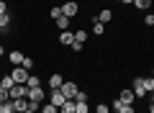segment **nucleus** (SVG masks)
I'll return each mask as SVG.
<instances>
[{
  "label": "nucleus",
  "mask_w": 154,
  "mask_h": 113,
  "mask_svg": "<svg viewBox=\"0 0 154 113\" xmlns=\"http://www.w3.org/2000/svg\"><path fill=\"white\" fill-rule=\"evenodd\" d=\"M41 113H57V105H51V103H46V105H41Z\"/></svg>",
  "instance_id": "obj_25"
},
{
  "label": "nucleus",
  "mask_w": 154,
  "mask_h": 113,
  "mask_svg": "<svg viewBox=\"0 0 154 113\" xmlns=\"http://www.w3.org/2000/svg\"><path fill=\"white\" fill-rule=\"evenodd\" d=\"M134 95L136 98H146V90H144V82H141V77H136V80H134Z\"/></svg>",
  "instance_id": "obj_6"
},
{
  "label": "nucleus",
  "mask_w": 154,
  "mask_h": 113,
  "mask_svg": "<svg viewBox=\"0 0 154 113\" xmlns=\"http://www.w3.org/2000/svg\"><path fill=\"white\" fill-rule=\"evenodd\" d=\"M134 8L136 11H149L152 8V0H134Z\"/></svg>",
  "instance_id": "obj_15"
},
{
  "label": "nucleus",
  "mask_w": 154,
  "mask_h": 113,
  "mask_svg": "<svg viewBox=\"0 0 154 113\" xmlns=\"http://www.w3.org/2000/svg\"><path fill=\"white\" fill-rule=\"evenodd\" d=\"M21 67H26V70L31 72V67H33V59H31V57H26V59H23V64H21Z\"/></svg>",
  "instance_id": "obj_29"
},
{
  "label": "nucleus",
  "mask_w": 154,
  "mask_h": 113,
  "mask_svg": "<svg viewBox=\"0 0 154 113\" xmlns=\"http://www.w3.org/2000/svg\"><path fill=\"white\" fill-rule=\"evenodd\" d=\"M121 3H126V5H134V0H121Z\"/></svg>",
  "instance_id": "obj_34"
},
{
  "label": "nucleus",
  "mask_w": 154,
  "mask_h": 113,
  "mask_svg": "<svg viewBox=\"0 0 154 113\" xmlns=\"http://www.w3.org/2000/svg\"><path fill=\"white\" fill-rule=\"evenodd\" d=\"M95 113H110V105H105V103H98V105H95Z\"/></svg>",
  "instance_id": "obj_23"
},
{
  "label": "nucleus",
  "mask_w": 154,
  "mask_h": 113,
  "mask_svg": "<svg viewBox=\"0 0 154 113\" xmlns=\"http://www.w3.org/2000/svg\"><path fill=\"white\" fill-rule=\"evenodd\" d=\"M11 77H13L16 85H26V82H28V70H26V67H13Z\"/></svg>",
  "instance_id": "obj_1"
},
{
  "label": "nucleus",
  "mask_w": 154,
  "mask_h": 113,
  "mask_svg": "<svg viewBox=\"0 0 154 113\" xmlns=\"http://www.w3.org/2000/svg\"><path fill=\"white\" fill-rule=\"evenodd\" d=\"M113 108H116L118 113H136V111H134V105H128V103H121L118 98L113 100Z\"/></svg>",
  "instance_id": "obj_7"
},
{
  "label": "nucleus",
  "mask_w": 154,
  "mask_h": 113,
  "mask_svg": "<svg viewBox=\"0 0 154 113\" xmlns=\"http://www.w3.org/2000/svg\"><path fill=\"white\" fill-rule=\"evenodd\" d=\"M13 85H16V82H13L11 75H3V77H0V87H3V90H11Z\"/></svg>",
  "instance_id": "obj_14"
},
{
  "label": "nucleus",
  "mask_w": 154,
  "mask_h": 113,
  "mask_svg": "<svg viewBox=\"0 0 154 113\" xmlns=\"http://www.w3.org/2000/svg\"><path fill=\"white\" fill-rule=\"evenodd\" d=\"M57 28H59V31H67V28H69V18L59 16V18H57Z\"/></svg>",
  "instance_id": "obj_17"
},
{
  "label": "nucleus",
  "mask_w": 154,
  "mask_h": 113,
  "mask_svg": "<svg viewBox=\"0 0 154 113\" xmlns=\"http://www.w3.org/2000/svg\"><path fill=\"white\" fill-rule=\"evenodd\" d=\"M49 103H51V105H57V108H62V105L67 103V98H64V93H62V90H51Z\"/></svg>",
  "instance_id": "obj_5"
},
{
  "label": "nucleus",
  "mask_w": 154,
  "mask_h": 113,
  "mask_svg": "<svg viewBox=\"0 0 154 113\" xmlns=\"http://www.w3.org/2000/svg\"><path fill=\"white\" fill-rule=\"evenodd\" d=\"M72 41H75V33H72V31H62V36H59L62 46H72Z\"/></svg>",
  "instance_id": "obj_10"
},
{
  "label": "nucleus",
  "mask_w": 154,
  "mask_h": 113,
  "mask_svg": "<svg viewBox=\"0 0 154 113\" xmlns=\"http://www.w3.org/2000/svg\"><path fill=\"white\" fill-rule=\"evenodd\" d=\"M77 11H80V5H77L75 0H69V3H64V5H62V16H67V18H75Z\"/></svg>",
  "instance_id": "obj_4"
},
{
  "label": "nucleus",
  "mask_w": 154,
  "mask_h": 113,
  "mask_svg": "<svg viewBox=\"0 0 154 113\" xmlns=\"http://www.w3.org/2000/svg\"><path fill=\"white\" fill-rule=\"evenodd\" d=\"M85 39H88V33H85V31H77V33H75V41L85 44Z\"/></svg>",
  "instance_id": "obj_27"
},
{
  "label": "nucleus",
  "mask_w": 154,
  "mask_h": 113,
  "mask_svg": "<svg viewBox=\"0 0 154 113\" xmlns=\"http://www.w3.org/2000/svg\"><path fill=\"white\" fill-rule=\"evenodd\" d=\"M5 100H11V95H8V90H3V87H0V103H5Z\"/></svg>",
  "instance_id": "obj_30"
},
{
  "label": "nucleus",
  "mask_w": 154,
  "mask_h": 113,
  "mask_svg": "<svg viewBox=\"0 0 154 113\" xmlns=\"http://www.w3.org/2000/svg\"><path fill=\"white\" fill-rule=\"evenodd\" d=\"M3 113H16V103H13V100H5V103H3Z\"/></svg>",
  "instance_id": "obj_21"
},
{
  "label": "nucleus",
  "mask_w": 154,
  "mask_h": 113,
  "mask_svg": "<svg viewBox=\"0 0 154 113\" xmlns=\"http://www.w3.org/2000/svg\"><path fill=\"white\" fill-rule=\"evenodd\" d=\"M59 90L64 93V98H67V100H75V95H77V82H69V80H64Z\"/></svg>",
  "instance_id": "obj_2"
},
{
  "label": "nucleus",
  "mask_w": 154,
  "mask_h": 113,
  "mask_svg": "<svg viewBox=\"0 0 154 113\" xmlns=\"http://www.w3.org/2000/svg\"><path fill=\"white\" fill-rule=\"evenodd\" d=\"M62 82H64V77H62V75H51L49 77V87H51V90H59Z\"/></svg>",
  "instance_id": "obj_11"
},
{
  "label": "nucleus",
  "mask_w": 154,
  "mask_h": 113,
  "mask_svg": "<svg viewBox=\"0 0 154 113\" xmlns=\"http://www.w3.org/2000/svg\"><path fill=\"white\" fill-rule=\"evenodd\" d=\"M0 13H8V5H5V0H0Z\"/></svg>",
  "instance_id": "obj_32"
},
{
  "label": "nucleus",
  "mask_w": 154,
  "mask_h": 113,
  "mask_svg": "<svg viewBox=\"0 0 154 113\" xmlns=\"http://www.w3.org/2000/svg\"><path fill=\"white\" fill-rule=\"evenodd\" d=\"M49 16H51V18H54V21H57V18H59V16H62V8H59V5H57V8H51V13H49Z\"/></svg>",
  "instance_id": "obj_28"
},
{
  "label": "nucleus",
  "mask_w": 154,
  "mask_h": 113,
  "mask_svg": "<svg viewBox=\"0 0 154 113\" xmlns=\"http://www.w3.org/2000/svg\"><path fill=\"white\" fill-rule=\"evenodd\" d=\"M103 31H105V26H103L100 21H95V23H93V33H95V36H103Z\"/></svg>",
  "instance_id": "obj_19"
},
{
  "label": "nucleus",
  "mask_w": 154,
  "mask_h": 113,
  "mask_svg": "<svg viewBox=\"0 0 154 113\" xmlns=\"http://www.w3.org/2000/svg\"><path fill=\"white\" fill-rule=\"evenodd\" d=\"M8 95H11V100H18V98H26V95H28V87H26V85H13L11 90H8Z\"/></svg>",
  "instance_id": "obj_3"
},
{
  "label": "nucleus",
  "mask_w": 154,
  "mask_h": 113,
  "mask_svg": "<svg viewBox=\"0 0 154 113\" xmlns=\"http://www.w3.org/2000/svg\"><path fill=\"white\" fill-rule=\"evenodd\" d=\"M149 100L154 103V87H152V90H149Z\"/></svg>",
  "instance_id": "obj_33"
},
{
  "label": "nucleus",
  "mask_w": 154,
  "mask_h": 113,
  "mask_svg": "<svg viewBox=\"0 0 154 113\" xmlns=\"http://www.w3.org/2000/svg\"><path fill=\"white\" fill-rule=\"evenodd\" d=\"M75 100H77V103H88V93H82V90H77Z\"/></svg>",
  "instance_id": "obj_24"
},
{
  "label": "nucleus",
  "mask_w": 154,
  "mask_h": 113,
  "mask_svg": "<svg viewBox=\"0 0 154 113\" xmlns=\"http://www.w3.org/2000/svg\"><path fill=\"white\" fill-rule=\"evenodd\" d=\"M59 111H62V113H75V111H77V100H67Z\"/></svg>",
  "instance_id": "obj_16"
},
{
  "label": "nucleus",
  "mask_w": 154,
  "mask_h": 113,
  "mask_svg": "<svg viewBox=\"0 0 154 113\" xmlns=\"http://www.w3.org/2000/svg\"><path fill=\"white\" fill-rule=\"evenodd\" d=\"M8 26H11V16L8 13H0V31H8Z\"/></svg>",
  "instance_id": "obj_18"
},
{
  "label": "nucleus",
  "mask_w": 154,
  "mask_h": 113,
  "mask_svg": "<svg viewBox=\"0 0 154 113\" xmlns=\"http://www.w3.org/2000/svg\"><path fill=\"white\" fill-rule=\"evenodd\" d=\"M3 54H5V49H3V46H0V57H3Z\"/></svg>",
  "instance_id": "obj_35"
},
{
  "label": "nucleus",
  "mask_w": 154,
  "mask_h": 113,
  "mask_svg": "<svg viewBox=\"0 0 154 113\" xmlns=\"http://www.w3.org/2000/svg\"><path fill=\"white\" fill-rule=\"evenodd\" d=\"M141 82H144V90H146V95H149V90L154 87V77H141Z\"/></svg>",
  "instance_id": "obj_20"
},
{
  "label": "nucleus",
  "mask_w": 154,
  "mask_h": 113,
  "mask_svg": "<svg viewBox=\"0 0 154 113\" xmlns=\"http://www.w3.org/2000/svg\"><path fill=\"white\" fill-rule=\"evenodd\" d=\"M110 18H113V11H108V8H105V11H100V13H98V18H95V21H100V23L105 26Z\"/></svg>",
  "instance_id": "obj_13"
},
{
  "label": "nucleus",
  "mask_w": 154,
  "mask_h": 113,
  "mask_svg": "<svg viewBox=\"0 0 154 113\" xmlns=\"http://www.w3.org/2000/svg\"><path fill=\"white\" fill-rule=\"evenodd\" d=\"M16 103V113H26L28 111V98H18V100H13Z\"/></svg>",
  "instance_id": "obj_12"
},
{
  "label": "nucleus",
  "mask_w": 154,
  "mask_h": 113,
  "mask_svg": "<svg viewBox=\"0 0 154 113\" xmlns=\"http://www.w3.org/2000/svg\"><path fill=\"white\" fill-rule=\"evenodd\" d=\"M144 23H146V26H154V13H152V16H146V18H144Z\"/></svg>",
  "instance_id": "obj_31"
},
{
  "label": "nucleus",
  "mask_w": 154,
  "mask_h": 113,
  "mask_svg": "<svg viewBox=\"0 0 154 113\" xmlns=\"http://www.w3.org/2000/svg\"><path fill=\"white\" fill-rule=\"evenodd\" d=\"M118 100H121V103H128V105H134V100H136V95H134V90H121V95H118Z\"/></svg>",
  "instance_id": "obj_8"
},
{
  "label": "nucleus",
  "mask_w": 154,
  "mask_h": 113,
  "mask_svg": "<svg viewBox=\"0 0 154 113\" xmlns=\"http://www.w3.org/2000/svg\"><path fill=\"white\" fill-rule=\"evenodd\" d=\"M8 59L13 62V67H21L23 59H26V54H21V52H11V54H8Z\"/></svg>",
  "instance_id": "obj_9"
},
{
  "label": "nucleus",
  "mask_w": 154,
  "mask_h": 113,
  "mask_svg": "<svg viewBox=\"0 0 154 113\" xmlns=\"http://www.w3.org/2000/svg\"><path fill=\"white\" fill-rule=\"evenodd\" d=\"M75 113H90L88 103H77V111H75Z\"/></svg>",
  "instance_id": "obj_26"
},
{
  "label": "nucleus",
  "mask_w": 154,
  "mask_h": 113,
  "mask_svg": "<svg viewBox=\"0 0 154 113\" xmlns=\"http://www.w3.org/2000/svg\"><path fill=\"white\" fill-rule=\"evenodd\" d=\"M26 87H41V80H38V77H31V75H28V82H26Z\"/></svg>",
  "instance_id": "obj_22"
},
{
  "label": "nucleus",
  "mask_w": 154,
  "mask_h": 113,
  "mask_svg": "<svg viewBox=\"0 0 154 113\" xmlns=\"http://www.w3.org/2000/svg\"><path fill=\"white\" fill-rule=\"evenodd\" d=\"M152 77H154V70H152Z\"/></svg>",
  "instance_id": "obj_37"
},
{
  "label": "nucleus",
  "mask_w": 154,
  "mask_h": 113,
  "mask_svg": "<svg viewBox=\"0 0 154 113\" xmlns=\"http://www.w3.org/2000/svg\"><path fill=\"white\" fill-rule=\"evenodd\" d=\"M149 113H154V103H152V108H149Z\"/></svg>",
  "instance_id": "obj_36"
}]
</instances>
